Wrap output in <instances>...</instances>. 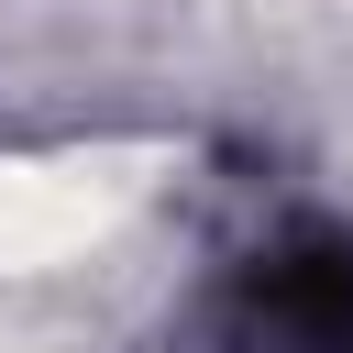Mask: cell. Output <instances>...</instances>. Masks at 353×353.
Segmentation results:
<instances>
[{
    "label": "cell",
    "mask_w": 353,
    "mask_h": 353,
    "mask_svg": "<svg viewBox=\"0 0 353 353\" xmlns=\"http://www.w3.org/2000/svg\"><path fill=\"white\" fill-rule=\"evenodd\" d=\"M221 353H353V243L309 232L254 254L221 309Z\"/></svg>",
    "instance_id": "obj_1"
}]
</instances>
